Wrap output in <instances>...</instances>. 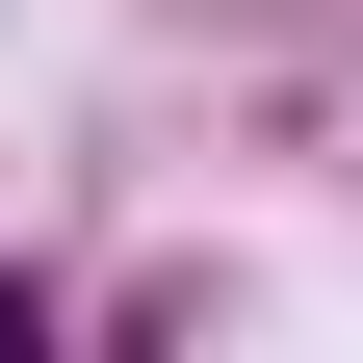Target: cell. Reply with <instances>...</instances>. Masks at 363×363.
I'll return each instance as SVG.
<instances>
[{
  "label": "cell",
  "instance_id": "6da1fadb",
  "mask_svg": "<svg viewBox=\"0 0 363 363\" xmlns=\"http://www.w3.org/2000/svg\"><path fill=\"white\" fill-rule=\"evenodd\" d=\"M0 363H52V311H26V286H0Z\"/></svg>",
  "mask_w": 363,
  "mask_h": 363
}]
</instances>
